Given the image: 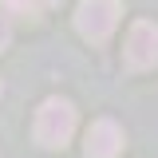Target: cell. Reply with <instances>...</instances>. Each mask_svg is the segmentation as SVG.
I'll return each instance as SVG.
<instances>
[{
  "label": "cell",
  "mask_w": 158,
  "mask_h": 158,
  "mask_svg": "<svg viewBox=\"0 0 158 158\" xmlns=\"http://www.w3.org/2000/svg\"><path fill=\"white\" fill-rule=\"evenodd\" d=\"M118 0H79L75 8V28L83 40H91V44H103V40L115 32L118 24Z\"/></svg>",
  "instance_id": "cell-2"
},
{
  "label": "cell",
  "mask_w": 158,
  "mask_h": 158,
  "mask_svg": "<svg viewBox=\"0 0 158 158\" xmlns=\"http://www.w3.org/2000/svg\"><path fill=\"white\" fill-rule=\"evenodd\" d=\"M4 4V12H12V16H28V20H40L56 0H0Z\"/></svg>",
  "instance_id": "cell-5"
},
{
  "label": "cell",
  "mask_w": 158,
  "mask_h": 158,
  "mask_svg": "<svg viewBox=\"0 0 158 158\" xmlns=\"http://www.w3.org/2000/svg\"><path fill=\"white\" fill-rule=\"evenodd\" d=\"M8 40H12V24H8V20L0 16V52L8 48Z\"/></svg>",
  "instance_id": "cell-6"
},
{
  "label": "cell",
  "mask_w": 158,
  "mask_h": 158,
  "mask_svg": "<svg viewBox=\"0 0 158 158\" xmlns=\"http://www.w3.org/2000/svg\"><path fill=\"white\" fill-rule=\"evenodd\" d=\"M75 135V107L67 99H44L36 111V142L40 146H67Z\"/></svg>",
  "instance_id": "cell-1"
},
{
  "label": "cell",
  "mask_w": 158,
  "mask_h": 158,
  "mask_svg": "<svg viewBox=\"0 0 158 158\" xmlns=\"http://www.w3.org/2000/svg\"><path fill=\"white\" fill-rule=\"evenodd\" d=\"M83 150H87V158H115L118 150H123V127H118V123H111V118L91 123Z\"/></svg>",
  "instance_id": "cell-4"
},
{
  "label": "cell",
  "mask_w": 158,
  "mask_h": 158,
  "mask_svg": "<svg viewBox=\"0 0 158 158\" xmlns=\"http://www.w3.org/2000/svg\"><path fill=\"white\" fill-rule=\"evenodd\" d=\"M127 63L131 67H154L158 63V24L138 20L135 28L127 32Z\"/></svg>",
  "instance_id": "cell-3"
}]
</instances>
